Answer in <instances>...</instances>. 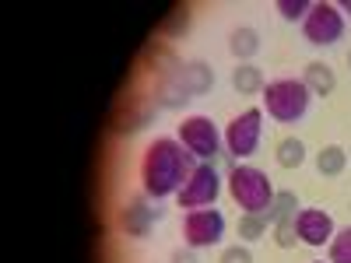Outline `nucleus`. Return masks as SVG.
Instances as JSON below:
<instances>
[{
	"instance_id": "1",
	"label": "nucleus",
	"mask_w": 351,
	"mask_h": 263,
	"mask_svg": "<svg viewBox=\"0 0 351 263\" xmlns=\"http://www.w3.org/2000/svg\"><path fill=\"white\" fill-rule=\"evenodd\" d=\"M197 165L200 162L176 137H155L148 148H144V158H141V186H144V197H152V200L176 197V193L183 190V183L193 175Z\"/></svg>"
},
{
	"instance_id": "2",
	"label": "nucleus",
	"mask_w": 351,
	"mask_h": 263,
	"mask_svg": "<svg viewBox=\"0 0 351 263\" xmlns=\"http://www.w3.org/2000/svg\"><path fill=\"white\" fill-rule=\"evenodd\" d=\"M228 197L243 208V214H260V211H267L271 208V200H274V183H271V175L256 168V165H236L228 172Z\"/></svg>"
},
{
	"instance_id": "3",
	"label": "nucleus",
	"mask_w": 351,
	"mask_h": 263,
	"mask_svg": "<svg viewBox=\"0 0 351 263\" xmlns=\"http://www.w3.org/2000/svg\"><path fill=\"white\" fill-rule=\"evenodd\" d=\"M309 102L313 95L302 84V77H278V81H267V88H263V109L278 123H299L309 112Z\"/></svg>"
},
{
	"instance_id": "4",
	"label": "nucleus",
	"mask_w": 351,
	"mask_h": 263,
	"mask_svg": "<svg viewBox=\"0 0 351 263\" xmlns=\"http://www.w3.org/2000/svg\"><path fill=\"white\" fill-rule=\"evenodd\" d=\"M183 144V148L197 158V162H215L221 155V144H225V134L215 127L211 116H186V120L180 123V137H176Z\"/></svg>"
},
{
	"instance_id": "5",
	"label": "nucleus",
	"mask_w": 351,
	"mask_h": 263,
	"mask_svg": "<svg viewBox=\"0 0 351 263\" xmlns=\"http://www.w3.org/2000/svg\"><path fill=\"white\" fill-rule=\"evenodd\" d=\"M155 112H158V105L152 102V95L130 92V95H123L120 102H116L112 120H109V130H112L116 137H134V134H141V130H148V123L155 120Z\"/></svg>"
},
{
	"instance_id": "6",
	"label": "nucleus",
	"mask_w": 351,
	"mask_h": 263,
	"mask_svg": "<svg viewBox=\"0 0 351 263\" xmlns=\"http://www.w3.org/2000/svg\"><path fill=\"white\" fill-rule=\"evenodd\" d=\"M260 137H263V109L250 105L225 127V155H232V158L256 155Z\"/></svg>"
},
{
	"instance_id": "7",
	"label": "nucleus",
	"mask_w": 351,
	"mask_h": 263,
	"mask_svg": "<svg viewBox=\"0 0 351 263\" xmlns=\"http://www.w3.org/2000/svg\"><path fill=\"white\" fill-rule=\"evenodd\" d=\"M221 197V175L215 168V162H200L193 168V175L183 183V190L176 193L180 208L186 211H200V208H215V200Z\"/></svg>"
},
{
	"instance_id": "8",
	"label": "nucleus",
	"mask_w": 351,
	"mask_h": 263,
	"mask_svg": "<svg viewBox=\"0 0 351 263\" xmlns=\"http://www.w3.org/2000/svg\"><path fill=\"white\" fill-rule=\"evenodd\" d=\"M225 239V214L218 208H200L183 214V246L190 249H211Z\"/></svg>"
},
{
	"instance_id": "9",
	"label": "nucleus",
	"mask_w": 351,
	"mask_h": 263,
	"mask_svg": "<svg viewBox=\"0 0 351 263\" xmlns=\"http://www.w3.org/2000/svg\"><path fill=\"white\" fill-rule=\"evenodd\" d=\"M302 36L313 46H334L344 36V14L337 4H327V0H316L309 8L306 21H302Z\"/></svg>"
},
{
	"instance_id": "10",
	"label": "nucleus",
	"mask_w": 351,
	"mask_h": 263,
	"mask_svg": "<svg viewBox=\"0 0 351 263\" xmlns=\"http://www.w3.org/2000/svg\"><path fill=\"white\" fill-rule=\"evenodd\" d=\"M295 228H299V242L313 246V249H324L330 246V239L337 236V225L324 208H302L295 214Z\"/></svg>"
},
{
	"instance_id": "11",
	"label": "nucleus",
	"mask_w": 351,
	"mask_h": 263,
	"mask_svg": "<svg viewBox=\"0 0 351 263\" xmlns=\"http://www.w3.org/2000/svg\"><path fill=\"white\" fill-rule=\"evenodd\" d=\"M158 211L148 208V197H130L123 208H120V231L127 239H148L152 236V225H155Z\"/></svg>"
},
{
	"instance_id": "12",
	"label": "nucleus",
	"mask_w": 351,
	"mask_h": 263,
	"mask_svg": "<svg viewBox=\"0 0 351 263\" xmlns=\"http://www.w3.org/2000/svg\"><path fill=\"white\" fill-rule=\"evenodd\" d=\"M180 64H183V60L176 56V49H172L165 39H152L148 46L141 49V71L155 74V81L176 74V71H180Z\"/></svg>"
},
{
	"instance_id": "13",
	"label": "nucleus",
	"mask_w": 351,
	"mask_h": 263,
	"mask_svg": "<svg viewBox=\"0 0 351 263\" xmlns=\"http://www.w3.org/2000/svg\"><path fill=\"white\" fill-rule=\"evenodd\" d=\"M176 77H180V84L190 92V99H197V95H208L211 88H215V71H211V64H204V60L180 64Z\"/></svg>"
},
{
	"instance_id": "14",
	"label": "nucleus",
	"mask_w": 351,
	"mask_h": 263,
	"mask_svg": "<svg viewBox=\"0 0 351 263\" xmlns=\"http://www.w3.org/2000/svg\"><path fill=\"white\" fill-rule=\"evenodd\" d=\"M152 102L158 105V109H183L186 102H190V92L180 84V77L176 74H169V77H158L155 81V88H152Z\"/></svg>"
},
{
	"instance_id": "15",
	"label": "nucleus",
	"mask_w": 351,
	"mask_h": 263,
	"mask_svg": "<svg viewBox=\"0 0 351 263\" xmlns=\"http://www.w3.org/2000/svg\"><path fill=\"white\" fill-rule=\"evenodd\" d=\"M302 84L309 88V95L327 99V95H334V88H337V74H334L330 64L313 60V64H306V71H302Z\"/></svg>"
},
{
	"instance_id": "16",
	"label": "nucleus",
	"mask_w": 351,
	"mask_h": 263,
	"mask_svg": "<svg viewBox=\"0 0 351 263\" xmlns=\"http://www.w3.org/2000/svg\"><path fill=\"white\" fill-rule=\"evenodd\" d=\"M228 53L236 56L239 64H253V56L260 53V32H256L253 25L232 28V36H228Z\"/></svg>"
},
{
	"instance_id": "17",
	"label": "nucleus",
	"mask_w": 351,
	"mask_h": 263,
	"mask_svg": "<svg viewBox=\"0 0 351 263\" xmlns=\"http://www.w3.org/2000/svg\"><path fill=\"white\" fill-rule=\"evenodd\" d=\"M232 88L239 95H263L267 81H263V71L256 64H236L232 67Z\"/></svg>"
},
{
	"instance_id": "18",
	"label": "nucleus",
	"mask_w": 351,
	"mask_h": 263,
	"mask_svg": "<svg viewBox=\"0 0 351 263\" xmlns=\"http://www.w3.org/2000/svg\"><path fill=\"white\" fill-rule=\"evenodd\" d=\"M316 168H319V175H327V179H337L348 168V151L341 144H327V148L316 151Z\"/></svg>"
},
{
	"instance_id": "19",
	"label": "nucleus",
	"mask_w": 351,
	"mask_h": 263,
	"mask_svg": "<svg viewBox=\"0 0 351 263\" xmlns=\"http://www.w3.org/2000/svg\"><path fill=\"white\" fill-rule=\"evenodd\" d=\"M274 158H278L281 168H299V165L306 162V144H302L299 137H281Z\"/></svg>"
},
{
	"instance_id": "20",
	"label": "nucleus",
	"mask_w": 351,
	"mask_h": 263,
	"mask_svg": "<svg viewBox=\"0 0 351 263\" xmlns=\"http://www.w3.org/2000/svg\"><path fill=\"white\" fill-rule=\"evenodd\" d=\"M239 239L243 242H256V239H263L267 236V228H271V218H267V211H260V214H239Z\"/></svg>"
},
{
	"instance_id": "21",
	"label": "nucleus",
	"mask_w": 351,
	"mask_h": 263,
	"mask_svg": "<svg viewBox=\"0 0 351 263\" xmlns=\"http://www.w3.org/2000/svg\"><path fill=\"white\" fill-rule=\"evenodd\" d=\"M291 214H299V197L291 193V190H278L274 200H271V208H267V218L271 225L281 221V218H291Z\"/></svg>"
},
{
	"instance_id": "22",
	"label": "nucleus",
	"mask_w": 351,
	"mask_h": 263,
	"mask_svg": "<svg viewBox=\"0 0 351 263\" xmlns=\"http://www.w3.org/2000/svg\"><path fill=\"white\" fill-rule=\"evenodd\" d=\"M271 228H274L271 236H274V242H278L281 249H295V246H299V228H295V214H291V218H281V221H274Z\"/></svg>"
},
{
	"instance_id": "23",
	"label": "nucleus",
	"mask_w": 351,
	"mask_h": 263,
	"mask_svg": "<svg viewBox=\"0 0 351 263\" xmlns=\"http://www.w3.org/2000/svg\"><path fill=\"white\" fill-rule=\"evenodd\" d=\"M327 263H351V225L337 228V236L330 239V256Z\"/></svg>"
},
{
	"instance_id": "24",
	"label": "nucleus",
	"mask_w": 351,
	"mask_h": 263,
	"mask_svg": "<svg viewBox=\"0 0 351 263\" xmlns=\"http://www.w3.org/2000/svg\"><path fill=\"white\" fill-rule=\"evenodd\" d=\"M309 8H313L309 0H278V14L285 21H306Z\"/></svg>"
},
{
	"instance_id": "25",
	"label": "nucleus",
	"mask_w": 351,
	"mask_h": 263,
	"mask_svg": "<svg viewBox=\"0 0 351 263\" xmlns=\"http://www.w3.org/2000/svg\"><path fill=\"white\" fill-rule=\"evenodd\" d=\"M186 25H190V8H176L169 14V21L158 28V36H176V32H186Z\"/></svg>"
},
{
	"instance_id": "26",
	"label": "nucleus",
	"mask_w": 351,
	"mask_h": 263,
	"mask_svg": "<svg viewBox=\"0 0 351 263\" xmlns=\"http://www.w3.org/2000/svg\"><path fill=\"white\" fill-rule=\"evenodd\" d=\"M218 263H253V253H250V246H225Z\"/></svg>"
},
{
	"instance_id": "27",
	"label": "nucleus",
	"mask_w": 351,
	"mask_h": 263,
	"mask_svg": "<svg viewBox=\"0 0 351 263\" xmlns=\"http://www.w3.org/2000/svg\"><path fill=\"white\" fill-rule=\"evenodd\" d=\"M169 263H200V260H197V249H190V246H183V249H172V256H169Z\"/></svg>"
},
{
	"instance_id": "28",
	"label": "nucleus",
	"mask_w": 351,
	"mask_h": 263,
	"mask_svg": "<svg viewBox=\"0 0 351 263\" xmlns=\"http://www.w3.org/2000/svg\"><path fill=\"white\" fill-rule=\"evenodd\" d=\"M337 8H341V14H348V18H351V0H341Z\"/></svg>"
},
{
	"instance_id": "29",
	"label": "nucleus",
	"mask_w": 351,
	"mask_h": 263,
	"mask_svg": "<svg viewBox=\"0 0 351 263\" xmlns=\"http://www.w3.org/2000/svg\"><path fill=\"white\" fill-rule=\"evenodd\" d=\"M348 67H351V49H348Z\"/></svg>"
},
{
	"instance_id": "30",
	"label": "nucleus",
	"mask_w": 351,
	"mask_h": 263,
	"mask_svg": "<svg viewBox=\"0 0 351 263\" xmlns=\"http://www.w3.org/2000/svg\"><path fill=\"white\" fill-rule=\"evenodd\" d=\"M316 263H324V260H316Z\"/></svg>"
}]
</instances>
